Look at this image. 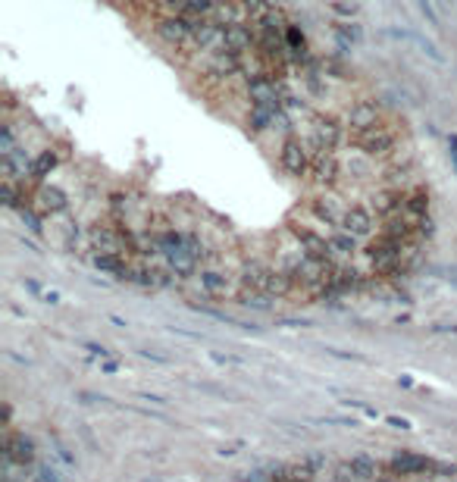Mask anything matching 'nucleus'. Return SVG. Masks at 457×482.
<instances>
[{"label":"nucleus","mask_w":457,"mask_h":482,"mask_svg":"<svg viewBox=\"0 0 457 482\" xmlns=\"http://www.w3.org/2000/svg\"><path fill=\"white\" fill-rule=\"evenodd\" d=\"M198 22L188 16H160L154 22V32L163 44L176 47L179 54H194V50H198Z\"/></svg>","instance_id":"nucleus-1"},{"label":"nucleus","mask_w":457,"mask_h":482,"mask_svg":"<svg viewBox=\"0 0 457 482\" xmlns=\"http://www.w3.org/2000/svg\"><path fill=\"white\" fill-rule=\"evenodd\" d=\"M351 148L367 153V157H373V160H388L401 148V138H398L395 129H388L386 122H382V126H373L364 131H351Z\"/></svg>","instance_id":"nucleus-2"},{"label":"nucleus","mask_w":457,"mask_h":482,"mask_svg":"<svg viewBox=\"0 0 457 482\" xmlns=\"http://www.w3.org/2000/svg\"><path fill=\"white\" fill-rule=\"evenodd\" d=\"M310 144H314L316 151H342L345 148V129L338 119H332V116H310Z\"/></svg>","instance_id":"nucleus-3"},{"label":"nucleus","mask_w":457,"mask_h":482,"mask_svg":"<svg viewBox=\"0 0 457 482\" xmlns=\"http://www.w3.org/2000/svg\"><path fill=\"white\" fill-rule=\"evenodd\" d=\"M379 213H376L369 204H351V207L345 210V219H342V229H348V232H354L360 241L364 238H376L379 235Z\"/></svg>","instance_id":"nucleus-4"},{"label":"nucleus","mask_w":457,"mask_h":482,"mask_svg":"<svg viewBox=\"0 0 457 482\" xmlns=\"http://www.w3.org/2000/svg\"><path fill=\"white\" fill-rule=\"evenodd\" d=\"M310 163H314V157L307 153V148H304L295 135H288L279 148V166L292 175V179H310Z\"/></svg>","instance_id":"nucleus-5"},{"label":"nucleus","mask_w":457,"mask_h":482,"mask_svg":"<svg viewBox=\"0 0 457 482\" xmlns=\"http://www.w3.org/2000/svg\"><path fill=\"white\" fill-rule=\"evenodd\" d=\"M194 285H198L201 298H210V301H220V298H229L232 295V279L226 276V269L213 266V263H207V266L198 269V276H194Z\"/></svg>","instance_id":"nucleus-6"},{"label":"nucleus","mask_w":457,"mask_h":482,"mask_svg":"<svg viewBox=\"0 0 457 482\" xmlns=\"http://www.w3.org/2000/svg\"><path fill=\"white\" fill-rule=\"evenodd\" d=\"M348 207H351V204H345L336 192H320V194L314 197V201L307 204L310 216L320 219V223H326V225H332V229H338V225H342Z\"/></svg>","instance_id":"nucleus-7"},{"label":"nucleus","mask_w":457,"mask_h":482,"mask_svg":"<svg viewBox=\"0 0 457 482\" xmlns=\"http://www.w3.org/2000/svg\"><path fill=\"white\" fill-rule=\"evenodd\" d=\"M345 172V163L338 160L336 151H316L314 153V163H310V182L314 185H338V179H342Z\"/></svg>","instance_id":"nucleus-8"},{"label":"nucleus","mask_w":457,"mask_h":482,"mask_svg":"<svg viewBox=\"0 0 457 482\" xmlns=\"http://www.w3.org/2000/svg\"><path fill=\"white\" fill-rule=\"evenodd\" d=\"M4 457H10L13 464H19L23 470H25V466L38 464V454H35V442L25 433H13L10 426H6V433H4Z\"/></svg>","instance_id":"nucleus-9"},{"label":"nucleus","mask_w":457,"mask_h":482,"mask_svg":"<svg viewBox=\"0 0 457 482\" xmlns=\"http://www.w3.org/2000/svg\"><path fill=\"white\" fill-rule=\"evenodd\" d=\"M404 194H408V188L386 185V188H379V192L369 194L364 204H369V207H373L376 213H379V219H382V216H391V213H401L404 210Z\"/></svg>","instance_id":"nucleus-10"},{"label":"nucleus","mask_w":457,"mask_h":482,"mask_svg":"<svg viewBox=\"0 0 457 482\" xmlns=\"http://www.w3.org/2000/svg\"><path fill=\"white\" fill-rule=\"evenodd\" d=\"M345 116H348L351 131H364V129L382 126V107L376 104V100H357V104H351V110H348Z\"/></svg>","instance_id":"nucleus-11"},{"label":"nucleus","mask_w":457,"mask_h":482,"mask_svg":"<svg viewBox=\"0 0 457 482\" xmlns=\"http://www.w3.org/2000/svg\"><path fill=\"white\" fill-rule=\"evenodd\" d=\"M329 247H332V257H336V263H345V260H354L360 251H364V245H360V238L354 235V232L348 229H332L329 235Z\"/></svg>","instance_id":"nucleus-12"},{"label":"nucleus","mask_w":457,"mask_h":482,"mask_svg":"<svg viewBox=\"0 0 457 482\" xmlns=\"http://www.w3.org/2000/svg\"><path fill=\"white\" fill-rule=\"evenodd\" d=\"M35 204H38V210L44 216H57V213H66V210H69L66 192H60V188H54V185L41 188V192L35 194Z\"/></svg>","instance_id":"nucleus-13"},{"label":"nucleus","mask_w":457,"mask_h":482,"mask_svg":"<svg viewBox=\"0 0 457 482\" xmlns=\"http://www.w3.org/2000/svg\"><path fill=\"white\" fill-rule=\"evenodd\" d=\"M432 460L423 457V454H408V451H401V454L391 457V470L401 473V476H413V473H432Z\"/></svg>","instance_id":"nucleus-14"},{"label":"nucleus","mask_w":457,"mask_h":482,"mask_svg":"<svg viewBox=\"0 0 457 482\" xmlns=\"http://www.w3.org/2000/svg\"><path fill=\"white\" fill-rule=\"evenodd\" d=\"M404 213L410 219L429 216V188H423V185L408 188V194H404Z\"/></svg>","instance_id":"nucleus-15"},{"label":"nucleus","mask_w":457,"mask_h":482,"mask_svg":"<svg viewBox=\"0 0 457 482\" xmlns=\"http://www.w3.org/2000/svg\"><path fill=\"white\" fill-rule=\"evenodd\" d=\"M369 160H373V157H367V153L357 151L354 157L345 160V172L351 175L354 182H369V179H376V172H379V170H376V166H369Z\"/></svg>","instance_id":"nucleus-16"},{"label":"nucleus","mask_w":457,"mask_h":482,"mask_svg":"<svg viewBox=\"0 0 457 482\" xmlns=\"http://www.w3.org/2000/svg\"><path fill=\"white\" fill-rule=\"evenodd\" d=\"M57 166H60V157H57L54 151H41L38 157L28 163V179H32V182H44L47 175L57 170Z\"/></svg>","instance_id":"nucleus-17"},{"label":"nucleus","mask_w":457,"mask_h":482,"mask_svg":"<svg viewBox=\"0 0 457 482\" xmlns=\"http://www.w3.org/2000/svg\"><path fill=\"white\" fill-rule=\"evenodd\" d=\"M348 464H351V470H354V476L357 479H373L376 476V460L373 457L360 454V457H351Z\"/></svg>","instance_id":"nucleus-18"},{"label":"nucleus","mask_w":457,"mask_h":482,"mask_svg":"<svg viewBox=\"0 0 457 482\" xmlns=\"http://www.w3.org/2000/svg\"><path fill=\"white\" fill-rule=\"evenodd\" d=\"M150 6H154L160 16H182L188 10V0H150Z\"/></svg>","instance_id":"nucleus-19"},{"label":"nucleus","mask_w":457,"mask_h":482,"mask_svg":"<svg viewBox=\"0 0 457 482\" xmlns=\"http://www.w3.org/2000/svg\"><path fill=\"white\" fill-rule=\"evenodd\" d=\"M314 466L307 460H297V464H288V482H310L314 479Z\"/></svg>","instance_id":"nucleus-20"},{"label":"nucleus","mask_w":457,"mask_h":482,"mask_svg":"<svg viewBox=\"0 0 457 482\" xmlns=\"http://www.w3.org/2000/svg\"><path fill=\"white\" fill-rule=\"evenodd\" d=\"M242 6L248 10V16H251V22H254V19L263 16V13H270L275 4H273V0H242Z\"/></svg>","instance_id":"nucleus-21"},{"label":"nucleus","mask_w":457,"mask_h":482,"mask_svg":"<svg viewBox=\"0 0 457 482\" xmlns=\"http://www.w3.org/2000/svg\"><path fill=\"white\" fill-rule=\"evenodd\" d=\"M16 213H19V219H23V223L28 225V229L35 232V235H41V232H44V229H41V219H38V213H35V210H28L25 204L16 210Z\"/></svg>","instance_id":"nucleus-22"},{"label":"nucleus","mask_w":457,"mask_h":482,"mask_svg":"<svg viewBox=\"0 0 457 482\" xmlns=\"http://www.w3.org/2000/svg\"><path fill=\"white\" fill-rule=\"evenodd\" d=\"M210 360L220 363V367H242V357H235V354H222V351H210Z\"/></svg>","instance_id":"nucleus-23"},{"label":"nucleus","mask_w":457,"mask_h":482,"mask_svg":"<svg viewBox=\"0 0 457 482\" xmlns=\"http://www.w3.org/2000/svg\"><path fill=\"white\" fill-rule=\"evenodd\" d=\"M417 4H420V13H423V19L429 22V25H435V28H439L441 22H439V13H435L432 0H417Z\"/></svg>","instance_id":"nucleus-24"},{"label":"nucleus","mask_w":457,"mask_h":482,"mask_svg":"<svg viewBox=\"0 0 457 482\" xmlns=\"http://www.w3.org/2000/svg\"><path fill=\"white\" fill-rule=\"evenodd\" d=\"M35 482H60V476H57L50 466H38V473H35Z\"/></svg>","instance_id":"nucleus-25"},{"label":"nucleus","mask_w":457,"mask_h":482,"mask_svg":"<svg viewBox=\"0 0 457 482\" xmlns=\"http://www.w3.org/2000/svg\"><path fill=\"white\" fill-rule=\"evenodd\" d=\"M336 32H338V35H345V38L360 41V28H354V25H336Z\"/></svg>","instance_id":"nucleus-26"},{"label":"nucleus","mask_w":457,"mask_h":482,"mask_svg":"<svg viewBox=\"0 0 457 482\" xmlns=\"http://www.w3.org/2000/svg\"><path fill=\"white\" fill-rule=\"evenodd\" d=\"M307 464H310V466H314V470H316V473H320V470H323V466H326V457H323V454H310V457H307Z\"/></svg>","instance_id":"nucleus-27"},{"label":"nucleus","mask_w":457,"mask_h":482,"mask_svg":"<svg viewBox=\"0 0 457 482\" xmlns=\"http://www.w3.org/2000/svg\"><path fill=\"white\" fill-rule=\"evenodd\" d=\"M141 357H148V360H157V363H166L163 354H157V351H148V348H141Z\"/></svg>","instance_id":"nucleus-28"},{"label":"nucleus","mask_w":457,"mask_h":482,"mask_svg":"<svg viewBox=\"0 0 457 482\" xmlns=\"http://www.w3.org/2000/svg\"><path fill=\"white\" fill-rule=\"evenodd\" d=\"M388 423H391L395 429H410V423H408V420H401V416H388Z\"/></svg>","instance_id":"nucleus-29"},{"label":"nucleus","mask_w":457,"mask_h":482,"mask_svg":"<svg viewBox=\"0 0 457 482\" xmlns=\"http://www.w3.org/2000/svg\"><path fill=\"white\" fill-rule=\"evenodd\" d=\"M448 148H451V153H454V160H457V138H451V144H448Z\"/></svg>","instance_id":"nucleus-30"},{"label":"nucleus","mask_w":457,"mask_h":482,"mask_svg":"<svg viewBox=\"0 0 457 482\" xmlns=\"http://www.w3.org/2000/svg\"><path fill=\"white\" fill-rule=\"evenodd\" d=\"M376 482H388V479H376Z\"/></svg>","instance_id":"nucleus-31"},{"label":"nucleus","mask_w":457,"mask_h":482,"mask_svg":"<svg viewBox=\"0 0 457 482\" xmlns=\"http://www.w3.org/2000/svg\"><path fill=\"white\" fill-rule=\"evenodd\" d=\"M332 482H342V479H332Z\"/></svg>","instance_id":"nucleus-32"}]
</instances>
